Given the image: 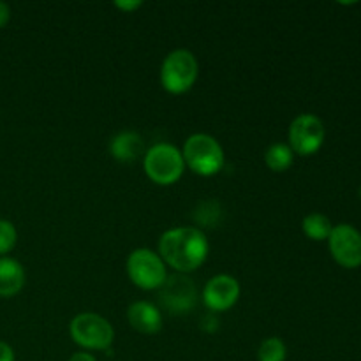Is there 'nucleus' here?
<instances>
[{
	"label": "nucleus",
	"instance_id": "f03ea898",
	"mask_svg": "<svg viewBox=\"0 0 361 361\" xmlns=\"http://www.w3.org/2000/svg\"><path fill=\"white\" fill-rule=\"evenodd\" d=\"M183 161L196 175L214 176L224 166V150L210 134H192L183 143Z\"/></svg>",
	"mask_w": 361,
	"mask_h": 361
},
{
	"label": "nucleus",
	"instance_id": "f3484780",
	"mask_svg": "<svg viewBox=\"0 0 361 361\" xmlns=\"http://www.w3.org/2000/svg\"><path fill=\"white\" fill-rule=\"evenodd\" d=\"M16 242H18V233H16V228H14V224L2 219V221H0V257L9 254L11 250L16 247Z\"/></svg>",
	"mask_w": 361,
	"mask_h": 361
},
{
	"label": "nucleus",
	"instance_id": "2eb2a0df",
	"mask_svg": "<svg viewBox=\"0 0 361 361\" xmlns=\"http://www.w3.org/2000/svg\"><path fill=\"white\" fill-rule=\"evenodd\" d=\"M302 229L310 240H314V242H323V240L330 238L334 224H331V221L326 215L310 214L303 219Z\"/></svg>",
	"mask_w": 361,
	"mask_h": 361
},
{
	"label": "nucleus",
	"instance_id": "dca6fc26",
	"mask_svg": "<svg viewBox=\"0 0 361 361\" xmlns=\"http://www.w3.org/2000/svg\"><path fill=\"white\" fill-rule=\"evenodd\" d=\"M286 356H288V349H286L282 338L279 337L267 338L257 351V360L259 361H286Z\"/></svg>",
	"mask_w": 361,
	"mask_h": 361
},
{
	"label": "nucleus",
	"instance_id": "39448f33",
	"mask_svg": "<svg viewBox=\"0 0 361 361\" xmlns=\"http://www.w3.org/2000/svg\"><path fill=\"white\" fill-rule=\"evenodd\" d=\"M69 331L73 341L80 348L90 349V351H104L115 341V330L111 323L94 312L78 314L71 321Z\"/></svg>",
	"mask_w": 361,
	"mask_h": 361
},
{
	"label": "nucleus",
	"instance_id": "1a4fd4ad",
	"mask_svg": "<svg viewBox=\"0 0 361 361\" xmlns=\"http://www.w3.org/2000/svg\"><path fill=\"white\" fill-rule=\"evenodd\" d=\"M159 300H161L162 307L173 316L187 314L196 305V286L185 275H173V277L166 279V282L162 284Z\"/></svg>",
	"mask_w": 361,
	"mask_h": 361
},
{
	"label": "nucleus",
	"instance_id": "9b49d317",
	"mask_svg": "<svg viewBox=\"0 0 361 361\" xmlns=\"http://www.w3.org/2000/svg\"><path fill=\"white\" fill-rule=\"evenodd\" d=\"M129 324L143 335H155L162 330V314L154 303L136 302L127 310Z\"/></svg>",
	"mask_w": 361,
	"mask_h": 361
},
{
	"label": "nucleus",
	"instance_id": "ddd939ff",
	"mask_svg": "<svg viewBox=\"0 0 361 361\" xmlns=\"http://www.w3.org/2000/svg\"><path fill=\"white\" fill-rule=\"evenodd\" d=\"M25 286V270L13 257H0V298L16 296Z\"/></svg>",
	"mask_w": 361,
	"mask_h": 361
},
{
	"label": "nucleus",
	"instance_id": "f8f14e48",
	"mask_svg": "<svg viewBox=\"0 0 361 361\" xmlns=\"http://www.w3.org/2000/svg\"><path fill=\"white\" fill-rule=\"evenodd\" d=\"M109 152L113 157L120 162L137 161L140 157H145L147 150H145V140L134 130H123V133L116 134L109 143Z\"/></svg>",
	"mask_w": 361,
	"mask_h": 361
},
{
	"label": "nucleus",
	"instance_id": "4be33fe9",
	"mask_svg": "<svg viewBox=\"0 0 361 361\" xmlns=\"http://www.w3.org/2000/svg\"><path fill=\"white\" fill-rule=\"evenodd\" d=\"M360 196H361V190H360Z\"/></svg>",
	"mask_w": 361,
	"mask_h": 361
},
{
	"label": "nucleus",
	"instance_id": "0eeeda50",
	"mask_svg": "<svg viewBox=\"0 0 361 361\" xmlns=\"http://www.w3.org/2000/svg\"><path fill=\"white\" fill-rule=\"evenodd\" d=\"M324 136H326V130H324L323 120L310 113L296 116L289 126L288 133L289 147L296 155H302V157L316 154L323 147Z\"/></svg>",
	"mask_w": 361,
	"mask_h": 361
},
{
	"label": "nucleus",
	"instance_id": "20e7f679",
	"mask_svg": "<svg viewBox=\"0 0 361 361\" xmlns=\"http://www.w3.org/2000/svg\"><path fill=\"white\" fill-rule=\"evenodd\" d=\"M197 74H200V63L196 55L189 49H175L162 62V88L173 95L185 94L194 87Z\"/></svg>",
	"mask_w": 361,
	"mask_h": 361
},
{
	"label": "nucleus",
	"instance_id": "412c9836",
	"mask_svg": "<svg viewBox=\"0 0 361 361\" xmlns=\"http://www.w3.org/2000/svg\"><path fill=\"white\" fill-rule=\"evenodd\" d=\"M69 361H97L95 356H92L90 353H76L69 358Z\"/></svg>",
	"mask_w": 361,
	"mask_h": 361
},
{
	"label": "nucleus",
	"instance_id": "7ed1b4c3",
	"mask_svg": "<svg viewBox=\"0 0 361 361\" xmlns=\"http://www.w3.org/2000/svg\"><path fill=\"white\" fill-rule=\"evenodd\" d=\"M143 168L148 178L157 185H173L182 178L185 161L175 145L157 143L145 154Z\"/></svg>",
	"mask_w": 361,
	"mask_h": 361
},
{
	"label": "nucleus",
	"instance_id": "aec40b11",
	"mask_svg": "<svg viewBox=\"0 0 361 361\" xmlns=\"http://www.w3.org/2000/svg\"><path fill=\"white\" fill-rule=\"evenodd\" d=\"M11 20V7L6 2H0V28L6 27Z\"/></svg>",
	"mask_w": 361,
	"mask_h": 361
},
{
	"label": "nucleus",
	"instance_id": "6ab92c4d",
	"mask_svg": "<svg viewBox=\"0 0 361 361\" xmlns=\"http://www.w3.org/2000/svg\"><path fill=\"white\" fill-rule=\"evenodd\" d=\"M0 361H14L13 348L2 341H0Z\"/></svg>",
	"mask_w": 361,
	"mask_h": 361
},
{
	"label": "nucleus",
	"instance_id": "a211bd4d",
	"mask_svg": "<svg viewBox=\"0 0 361 361\" xmlns=\"http://www.w3.org/2000/svg\"><path fill=\"white\" fill-rule=\"evenodd\" d=\"M115 6L118 7L120 11H123V13H130V11H136L140 9L141 6H143V2H140V0H130V2H127V0H123V2H115Z\"/></svg>",
	"mask_w": 361,
	"mask_h": 361
},
{
	"label": "nucleus",
	"instance_id": "6e6552de",
	"mask_svg": "<svg viewBox=\"0 0 361 361\" xmlns=\"http://www.w3.org/2000/svg\"><path fill=\"white\" fill-rule=\"evenodd\" d=\"M330 252L342 268L361 267V233L351 224L334 226L328 238Z\"/></svg>",
	"mask_w": 361,
	"mask_h": 361
},
{
	"label": "nucleus",
	"instance_id": "4468645a",
	"mask_svg": "<svg viewBox=\"0 0 361 361\" xmlns=\"http://www.w3.org/2000/svg\"><path fill=\"white\" fill-rule=\"evenodd\" d=\"M295 161V152L286 143H274L264 154V162L275 173H282L291 168Z\"/></svg>",
	"mask_w": 361,
	"mask_h": 361
},
{
	"label": "nucleus",
	"instance_id": "9d476101",
	"mask_svg": "<svg viewBox=\"0 0 361 361\" xmlns=\"http://www.w3.org/2000/svg\"><path fill=\"white\" fill-rule=\"evenodd\" d=\"M240 298V284L231 275H215L203 289V302L212 312H226Z\"/></svg>",
	"mask_w": 361,
	"mask_h": 361
},
{
	"label": "nucleus",
	"instance_id": "423d86ee",
	"mask_svg": "<svg viewBox=\"0 0 361 361\" xmlns=\"http://www.w3.org/2000/svg\"><path fill=\"white\" fill-rule=\"evenodd\" d=\"M127 274H129L133 284L143 291L161 289L168 279L166 263L159 254L150 249H136L129 254Z\"/></svg>",
	"mask_w": 361,
	"mask_h": 361
},
{
	"label": "nucleus",
	"instance_id": "f257e3e1",
	"mask_svg": "<svg viewBox=\"0 0 361 361\" xmlns=\"http://www.w3.org/2000/svg\"><path fill=\"white\" fill-rule=\"evenodd\" d=\"M207 235L197 228H173L159 240V256L178 274H190L207 261Z\"/></svg>",
	"mask_w": 361,
	"mask_h": 361
}]
</instances>
